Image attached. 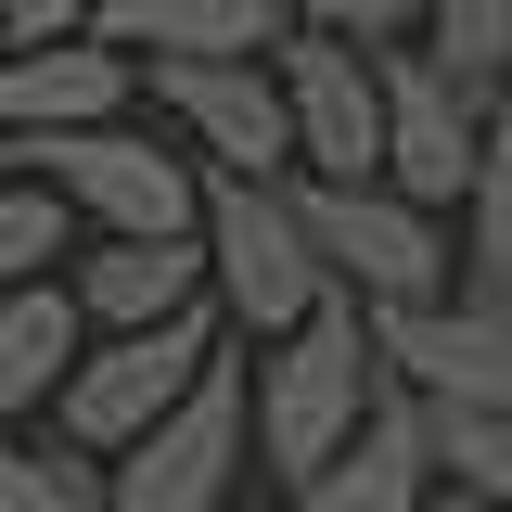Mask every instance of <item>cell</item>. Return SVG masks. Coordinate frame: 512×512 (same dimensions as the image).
<instances>
[{"label": "cell", "mask_w": 512, "mask_h": 512, "mask_svg": "<svg viewBox=\"0 0 512 512\" xmlns=\"http://www.w3.org/2000/svg\"><path fill=\"white\" fill-rule=\"evenodd\" d=\"M372 308L333 282L308 320H282V333H256L244 346V423H256V474L269 487H295L308 461H333V448L359 436V410H372Z\"/></svg>", "instance_id": "cell-1"}, {"label": "cell", "mask_w": 512, "mask_h": 512, "mask_svg": "<svg viewBox=\"0 0 512 512\" xmlns=\"http://www.w3.org/2000/svg\"><path fill=\"white\" fill-rule=\"evenodd\" d=\"M0 167L52 180L77 205V231H192L205 167L192 141H154L141 116H90V128H0Z\"/></svg>", "instance_id": "cell-2"}, {"label": "cell", "mask_w": 512, "mask_h": 512, "mask_svg": "<svg viewBox=\"0 0 512 512\" xmlns=\"http://www.w3.org/2000/svg\"><path fill=\"white\" fill-rule=\"evenodd\" d=\"M192 244H205V295L231 333H282V320H308L333 295V256L308 244V218H295V192L282 180H244V167H205V205H192Z\"/></svg>", "instance_id": "cell-3"}, {"label": "cell", "mask_w": 512, "mask_h": 512, "mask_svg": "<svg viewBox=\"0 0 512 512\" xmlns=\"http://www.w3.org/2000/svg\"><path fill=\"white\" fill-rule=\"evenodd\" d=\"M244 461H256V423H244V333H231V346L103 461V512H231Z\"/></svg>", "instance_id": "cell-4"}, {"label": "cell", "mask_w": 512, "mask_h": 512, "mask_svg": "<svg viewBox=\"0 0 512 512\" xmlns=\"http://www.w3.org/2000/svg\"><path fill=\"white\" fill-rule=\"evenodd\" d=\"M218 346H231L218 295H205V308H167V320H128V333H90V346L64 359V384H52V436L90 448V461H116V448L141 436Z\"/></svg>", "instance_id": "cell-5"}, {"label": "cell", "mask_w": 512, "mask_h": 512, "mask_svg": "<svg viewBox=\"0 0 512 512\" xmlns=\"http://www.w3.org/2000/svg\"><path fill=\"white\" fill-rule=\"evenodd\" d=\"M295 192V218H308V244L333 256V282L359 295V308H410V295H448V205H410L397 180H308V167H282Z\"/></svg>", "instance_id": "cell-6"}, {"label": "cell", "mask_w": 512, "mask_h": 512, "mask_svg": "<svg viewBox=\"0 0 512 512\" xmlns=\"http://www.w3.org/2000/svg\"><path fill=\"white\" fill-rule=\"evenodd\" d=\"M141 103H154L167 141H192V167H244V180L295 167L269 52H141Z\"/></svg>", "instance_id": "cell-7"}, {"label": "cell", "mask_w": 512, "mask_h": 512, "mask_svg": "<svg viewBox=\"0 0 512 512\" xmlns=\"http://www.w3.org/2000/svg\"><path fill=\"white\" fill-rule=\"evenodd\" d=\"M372 90H384V167L410 205H461L474 180V141H487V103L500 90H474V77H448L423 39H372Z\"/></svg>", "instance_id": "cell-8"}, {"label": "cell", "mask_w": 512, "mask_h": 512, "mask_svg": "<svg viewBox=\"0 0 512 512\" xmlns=\"http://www.w3.org/2000/svg\"><path fill=\"white\" fill-rule=\"evenodd\" d=\"M269 77H282V128H295V167H308V180H372V167H384L372 39L282 26V39H269Z\"/></svg>", "instance_id": "cell-9"}, {"label": "cell", "mask_w": 512, "mask_h": 512, "mask_svg": "<svg viewBox=\"0 0 512 512\" xmlns=\"http://www.w3.org/2000/svg\"><path fill=\"white\" fill-rule=\"evenodd\" d=\"M372 359L410 397H512V295H410L372 308Z\"/></svg>", "instance_id": "cell-10"}, {"label": "cell", "mask_w": 512, "mask_h": 512, "mask_svg": "<svg viewBox=\"0 0 512 512\" xmlns=\"http://www.w3.org/2000/svg\"><path fill=\"white\" fill-rule=\"evenodd\" d=\"M423 487H436L423 397L384 372V384H372V410H359V436L333 448V461H308V474L282 487V512H423Z\"/></svg>", "instance_id": "cell-11"}, {"label": "cell", "mask_w": 512, "mask_h": 512, "mask_svg": "<svg viewBox=\"0 0 512 512\" xmlns=\"http://www.w3.org/2000/svg\"><path fill=\"white\" fill-rule=\"evenodd\" d=\"M64 295H77L90 333L205 308V244H192V231H77V244H64Z\"/></svg>", "instance_id": "cell-12"}, {"label": "cell", "mask_w": 512, "mask_h": 512, "mask_svg": "<svg viewBox=\"0 0 512 512\" xmlns=\"http://www.w3.org/2000/svg\"><path fill=\"white\" fill-rule=\"evenodd\" d=\"M141 103V64L90 26L64 39H0V128H90V116H128Z\"/></svg>", "instance_id": "cell-13"}, {"label": "cell", "mask_w": 512, "mask_h": 512, "mask_svg": "<svg viewBox=\"0 0 512 512\" xmlns=\"http://www.w3.org/2000/svg\"><path fill=\"white\" fill-rule=\"evenodd\" d=\"M90 346V320H77V295H64V269H39V282H0V423H26V410H52L64 359Z\"/></svg>", "instance_id": "cell-14"}, {"label": "cell", "mask_w": 512, "mask_h": 512, "mask_svg": "<svg viewBox=\"0 0 512 512\" xmlns=\"http://www.w3.org/2000/svg\"><path fill=\"white\" fill-rule=\"evenodd\" d=\"M90 39H116L128 64L141 52H269L282 39V0H103Z\"/></svg>", "instance_id": "cell-15"}, {"label": "cell", "mask_w": 512, "mask_h": 512, "mask_svg": "<svg viewBox=\"0 0 512 512\" xmlns=\"http://www.w3.org/2000/svg\"><path fill=\"white\" fill-rule=\"evenodd\" d=\"M448 218H461V231H448V244H461V269H448V282H461V295H512V90L487 103L474 180H461V205H448Z\"/></svg>", "instance_id": "cell-16"}, {"label": "cell", "mask_w": 512, "mask_h": 512, "mask_svg": "<svg viewBox=\"0 0 512 512\" xmlns=\"http://www.w3.org/2000/svg\"><path fill=\"white\" fill-rule=\"evenodd\" d=\"M423 436H436L448 487H474V500L512 512V397H423Z\"/></svg>", "instance_id": "cell-17"}, {"label": "cell", "mask_w": 512, "mask_h": 512, "mask_svg": "<svg viewBox=\"0 0 512 512\" xmlns=\"http://www.w3.org/2000/svg\"><path fill=\"white\" fill-rule=\"evenodd\" d=\"M410 39H423L448 77L512 90V0H423V13H410Z\"/></svg>", "instance_id": "cell-18"}, {"label": "cell", "mask_w": 512, "mask_h": 512, "mask_svg": "<svg viewBox=\"0 0 512 512\" xmlns=\"http://www.w3.org/2000/svg\"><path fill=\"white\" fill-rule=\"evenodd\" d=\"M0 512H103V461L90 448H64V436H13L0 423Z\"/></svg>", "instance_id": "cell-19"}, {"label": "cell", "mask_w": 512, "mask_h": 512, "mask_svg": "<svg viewBox=\"0 0 512 512\" xmlns=\"http://www.w3.org/2000/svg\"><path fill=\"white\" fill-rule=\"evenodd\" d=\"M423 0H282V26H333V39H410Z\"/></svg>", "instance_id": "cell-20"}, {"label": "cell", "mask_w": 512, "mask_h": 512, "mask_svg": "<svg viewBox=\"0 0 512 512\" xmlns=\"http://www.w3.org/2000/svg\"><path fill=\"white\" fill-rule=\"evenodd\" d=\"M90 13H103V0H0L13 39H64V26H90Z\"/></svg>", "instance_id": "cell-21"}, {"label": "cell", "mask_w": 512, "mask_h": 512, "mask_svg": "<svg viewBox=\"0 0 512 512\" xmlns=\"http://www.w3.org/2000/svg\"><path fill=\"white\" fill-rule=\"evenodd\" d=\"M423 512H500V500H474V487H448V474H436V487H423Z\"/></svg>", "instance_id": "cell-22"}, {"label": "cell", "mask_w": 512, "mask_h": 512, "mask_svg": "<svg viewBox=\"0 0 512 512\" xmlns=\"http://www.w3.org/2000/svg\"><path fill=\"white\" fill-rule=\"evenodd\" d=\"M0 39H13V26H0Z\"/></svg>", "instance_id": "cell-23"}]
</instances>
